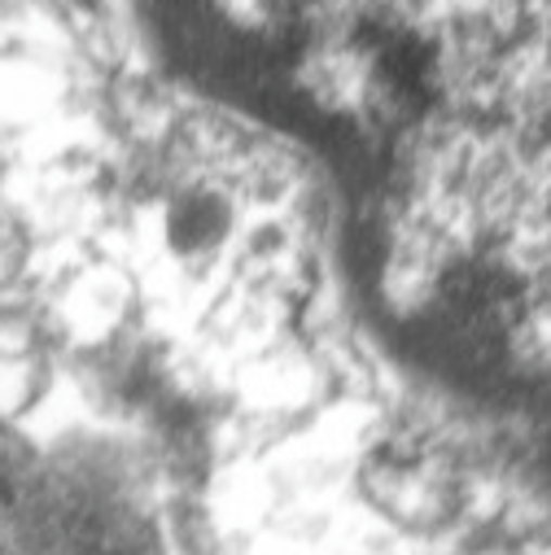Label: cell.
Returning a JSON list of instances; mask_svg holds the SVG:
<instances>
[{
	"mask_svg": "<svg viewBox=\"0 0 551 555\" xmlns=\"http://www.w3.org/2000/svg\"><path fill=\"white\" fill-rule=\"evenodd\" d=\"M36 393V363L27 354V346H10L0 341V415H14L31 402Z\"/></svg>",
	"mask_w": 551,
	"mask_h": 555,
	"instance_id": "1",
	"label": "cell"
}]
</instances>
